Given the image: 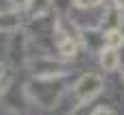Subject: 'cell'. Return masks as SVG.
Segmentation results:
<instances>
[{
	"label": "cell",
	"instance_id": "6da1fadb",
	"mask_svg": "<svg viewBox=\"0 0 124 115\" xmlns=\"http://www.w3.org/2000/svg\"><path fill=\"white\" fill-rule=\"evenodd\" d=\"M101 89H103V79L99 75H84L77 83H75V94H77V98L81 102H88L92 100L96 94H99Z\"/></svg>",
	"mask_w": 124,
	"mask_h": 115
},
{
	"label": "cell",
	"instance_id": "7a4b0ae2",
	"mask_svg": "<svg viewBox=\"0 0 124 115\" xmlns=\"http://www.w3.org/2000/svg\"><path fill=\"white\" fill-rule=\"evenodd\" d=\"M101 66H103V70H116L120 66V55L113 47H107L101 51Z\"/></svg>",
	"mask_w": 124,
	"mask_h": 115
},
{
	"label": "cell",
	"instance_id": "3957f363",
	"mask_svg": "<svg viewBox=\"0 0 124 115\" xmlns=\"http://www.w3.org/2000/svg\"><path fill=\"white\" fill-rule=\"evenodd\" d=\"M58 51H60L64 58H73L75 53H77V43L71 36L60 34V38H58Z\"/></svg>",
	"mask_w": 124,
	"mask_h": 115
},
{
	"label": "cell",
	"instance_id": "277c9868",
	"mask_svg": "<svg viewBox=\"0 0 124 115\" xmlns=\"http://www.w3.org/2000/svg\"><path fill=\"white\" fill-rule=\"evenodd\" d=\"M19 26V13L17 11H9V13H0V32L4 30H15Z\"/></svg>",
	"mask_w": 124,
	"mask_h": 115
},
{
	"label": "cell",
	"instance_id": "5b68a950",
	"mask_svg": "<svg viewBox=\"0 0 124 115\" xmlns=\"http://www.w3.org/2000/svg\"><path fill=\"white\" fill-rule=\"evenodd\" d=\"M103 43H105V47H113V49H118V47H122L124 45V34L120 30H109V32H105V36H103Z\"/></svg>",
	"mask_w": 124,
	"mask_h": 115
},
{
	"label": "cell",
	"instance_id": "8992f818",
	"mask_svg": "<svg viewBox=\"0 0 124 115\" xmlns=\"http://www.w3.org/2000/svg\"><path fill=\"white\" fill-rule=\"evenodd\" d=\"M103 0H75V4L79 9H92V7H99Z\"/></svg>",
	"mask_w": 124,
	"mask_h": 115
},
{
	"label": "cell",
	"instance_id": "52a82bcc",
	"mask_svg": "<svg viewBox=\"0 0 124 115\" xmlns=\"http://www.w3.org/2000/svg\"><path fill=\"white\" fill-rule=\"evenodd\" d=\"M9 4H13V7H17V9H24V7H28L30 4V0H7Z\"/></svg>",
	"mask_w": 124,
	"mask_h": 115
},
{
	"label": "cell",
	"instance_id": "ba28073f",
	"mask_svg": "<svg viewBox=\"0 0 124 115\" xmlns=\"http://www.w3.org/2000/svg\"><path fill=\"white\" fill-rule=\"evenodd\" d=\"M92 115H113V113L109 111V109H105V107H99V109H96Z\"/></svg>",
	"mask_w": 124,
	"mask_h": 115
},
{
	"label": "cell",
	"instance_id": "9c48e42d",
	"mask_svg": "<svg viewBox=\"0 0 124 115\" xmlns=\"http://www.w3.org/2000/svg\"><path fill=\"white\" fill-rule=\"evenodd\" d=\"M116 2V9L118 11H124V0H113Z\"/></svg>",
	"mask_w": 124,
	"mask_h": 115
},
{
	"label": "cell",
	"instance_id": "30bf717a",
	"mask_svg": "<svg viewBox=\"0 0 124 115\" xmlns=\"http://www.w3.org/2000/svg\"><path fill=\"white\" fill-rule=\"evenodd\" d=\"M4 75V66H2V64H0V77Z\"/></svg>",
	"mask_w": 124,
	"mask_h": 115
},
{
	"label": "cell",
	"instance_id": "8fae6325",
	"mask_svg": "<svg viewBox=\"0 0 124 115\" xmlns=\"http://www.w3.org/2000/svg\"><path fill=\"white\" fill-rule=\"evenodd\" d=\"M122 81H124V70H122Z\"/></svg>",
	"mask_w": 124,
	"mask_h": 115
}]
</instances>
